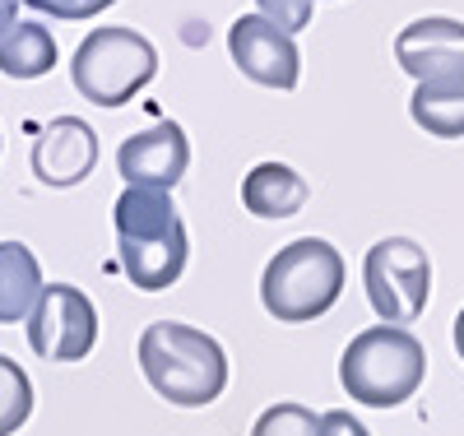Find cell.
<instances>
[{
	"label": "cell",
	"mask_w": 464,
	"mask_h": 436,
	"mask_svg": "<svg viewBox=\"0 0 464 436\" xmlns=\"http://www.w3.org/2000/svg\"><path fill=\"white\" fill-rule=\"evenodd\" d=\"M413 126H422L437 140H464V79H432L418 84L409 98Z\"/></svg>",
	"instance_id": "obj_15"
},
{
	"label": "cell",
	"mask_w": 464,
	"mask_h": 436,
	"mask_svg": "<svg viewBox=\"0 0 464 436\" xmlns=\"http://www.w3.org/2000/svg\"><path fill=\"white\" fill-rule=\"evenodd\" d=\"M455 353L464 358V306H459V315H455Z\"/></svg>",
	"instance_id": "obj_22"
},
{
	"label": "cell",
	"mask_w": 464,
	"mask_h": 436,
	"mask_svg": "<svg viewBox=\"0 0 464 436\" xmlns=\"http://www.w3.org/2000/svg\"><path fill=\"white\" fill-rule=\"evenodd\" d=\"M428 376V348L404 325H372L348 339L339 385L367 409H400Z\"/></svg>",
	"instance_id": "obj_2"
},
{
	"label": "cell",
	"mask_w": 464,
	"mask_h": 436,
	"mask_svg": "<svg viewBox=\"0 0 464 436\" xmlns=\"http://www.w3.org/2000/svg\"><path fill=\"white\" fill-rule=\"evenodd\" d=\"M43 293V265L24 242H0V325L28 321V311Z\"/></svg>",
	"instance_id": "obj_13"
},
{
	"label": "cell",
	"mask_w": 464,
	"mask_h": 436,
	"mask_svg": "<svg viewBox=\"0 0 464 436\" xmlns=\"http://www.w3.org/2000/svg\"><path fill=\"white\" fill-rule=\"evenodd\" d=\"M121 251V269L140 293H163L181 279L190 242H186V223L168 228V232H149V237H116Z\"/></svg>",
	"instance_id": "obj_11"
},
{
	"label": "cell",
	"mask_w": 464,
	"mask_h": 436,
	"mask_svg": "<svg viewBox=\"0 0 464 436\" xmlns=\"http://www.w3.org/2000/svg\"><path fill=\"white\" fill-rule=\"evenodd\" d=\"M321 436H372V431L348 409H330V413H321Z\"/></svg>",
	"instance_id": "obj_20"
},
{
	"label": "cell",
	"mask_w": 464,
	"mask_h": 436,
	"mask_svg": "<svg viewBox=\"0 0 464 436\" xmlns=\"http://www.w3.org/2000/svg\"><path fill=\"white\" fill-rule=\"evenodd\" d=\"M153 74H159V52L144 33L126 24L93 28L70 61L74 89L98 107H126Z\"/></svg>",
	"instance_id": "obj_4"
},
{
	"label": "cell",
	"mask_w": 464,
	"mask_h": 436,
	"mask_svg": "<svg viewBox=\"0 0 464 436\" xmlns=\"http://www.w3.org/2000/svg\"><path fill=\"white\" fill-rule=\"evenodd\" d=\"M251 436H321V418L297 400H279L256 418Z\"/></svg>",
	"instance_id": "obj_17"
},
{
	"label": "cell",
	"mask_w": 464,
	"mask_h": 436,
	"mask_svg": "<svg viewBox=\"0 0 464 436\" xmlns=\"http://www.w3.org/2000/svg\"><path fill=\"white\" fill-rule=\"evenodd\" d=\"M140 367L153 394H163L177 409H205L227 390L223 344L181 321H153L140 334Z\"/></svg>",
	"instance_id": "obj_1"
},
{
	"label": "cell",
	"mask_w": 464,
	"mask_h": 436,
	"mask_svg": "<svg viewBox=\"0 0 464 436\" xmlns=\"http://www.w3.org/2000/svg\"><path fill=\"white\" fill-rule=\"evenodd\" d=\"M227 56L260 89H284V93L297 89L302 56H297L293 33H284L279 24H269L260 15L232 19V28H227Z\"/></svg>",
	"instance_id": "obj_7"
},
{
	"label": "cell",
	"mask_w": 464,
	"mask_h": 436,
	"mask_svg": "<svg viewBox=\"0 0 464 436\" xmlns=\"http://www.w3.org/2000/svg\"><path fill=\"white\" fill-rule=\"evenodd\" d=\"M186 168H190V144L177 121H159L116 149V172L126 177V186L172 190L186 177Z\"/></svg>",
	"instance_id": "obj_8"
},
{
	"label": "cell",
	"mask_w": 464,
	"mask_h": 436,
	"mask_svg": "<svg viewBox=\"0 0 464 436\" xmlns=\"http://www.w3.org/2000/svg\"><path fill=\"white\" fill-rule=\"evenodd\" d=\"M256 10H260V19L279 24L284 33H297V28L312 24L316 0H256Z\"/></svg>",
	"instance_id": "obj_18"
},
{
	"label": "cell",
	"mask_w": 464,
	"mask_h": 436,
	"mask_svg": "<svg viewBox=\"0 0 464 436\" xmlns=\"http://www.w3.org/2000/svg\"><path fill=\"white\" fill-rule=\"evenodd\" d=\"M306 181L288 163H256L242 177V205L256 218H293L306 205Z\"/></svg>",
	"instance_id": "obj_12"
},
{
	"label": "cell",
	"mask_w": 464,
	"mask_h": 436,
	"mask_svg": "<svg viewBox=\"0 0 464 436\" xmlns=\"http://www.w3.org/2000/svg\"><path fill=\"white\" fill-rule=\"evenodd\" d=\"M343 274V256L325 237H297L269 256L260 274V302L279 325H306L339 302Z\"/></svg>",
	"instance_id": "obj_3"
},
{
	"label": "cell",
	"mask_w": 464,
	"mask_h": 436,
	"mask_svg": "<svg viewBox=\"0 0 464 436\" xmlns=\"http://www.w3.org/2000/svg\"><path fill=\"white\" fill-rule=\"evenodd\" d=\"M395 61L418 79H464V24L446 19V15H428L413 19L400 37H395Z\"/></svg>",
	"instance_id": "obj_9"
},
{
	"label": "cell",
	"mask_w": 464,
	"mask_h": 436,
	"mask_svg": "<svg viewBox=\"0 0 464 436\" xmlns=\"http://www.w3.org/2000/svg\"><path fill=\"white\" fill-rule=\"evenodd\" d=\"M19 24V0H0V37Z\"/></svg>",
	"instance_id": "obj_21"
},
{
	"label": "cell",
	"mask_w": 464,
	"mask_h": 436,
	"mask_svg": "<svg viewBox=\"0 0 464 436\" xmlns=\"http://www.w3.org/2000/svg\"><path fill=\"white\" fill-rule=\"evenodd\" d=\"M362 284L381 325H413L432 297V260L409 237H381L362 260Z\"/></svg>",
	"instance_id": "obj_5"
},
{
	"label": "cell",
	"mask_w": 464,
	"mask_h": 436,
	"mask_svg": "<svg viewBox=\"0 0 464 436\" xmlns=\"http://www.w3.org/2000/svg\"><path fill=\"white\" fill-rule=\"evenodd\" d=\"M24 5H33V10H43V15H56V19H93V15H102V10H111L116 0H24Z\"/></svg>",
	"instance_id": "obj_19"
},
{
	"label": "cell",
	"mask_w": 464,
	"mask_h": 436,
	"mask_svg": "<svg viewBox=\"0 0 464 436\" xmlns=\"http://www.w3.org/2000/svg\"><path fill=\"white\" fill-rule=\"evenodd\" d=\"M56 37L47 24L37 19H19L5 37H0V74L10 79H43L56 70Z\"/></svg>",
	"instance_id": "obj_14"
},
{
	"label": "cell",
	"mask_w": 464,
	"mask_h": 436,
	"mask_svg": "<svg viewBox=\"0 0 464 436\" xmlns=\"http://www.w3.org/2000/svg\"><path fill=\"white\" fill-rule=\"evenodd\" d=\"M28 344L47 363H80L98 344L93 297L74 284H43L28 311Z\"/></svg>",
	"instance_id": "obj_6"
},
{
	"label": "cell",
	"mask_w": 464,
	"mask_h": 436,
	"mask_svg": "<svg viewBox=\"0 0 464 436\" xmlns=\"http://www.w3.org/2000/svg\"><path fill=\"white\" fill-rule=\"evenodd\" d=\"M33 418V381L28 372L0 353V436H14Z\"/></svg>",
	"instance_id": "obj_16"
},
{
	"label": "cell",
	"mask_w": 464,
	"mask_h": 436,
	"mask_svg": "<svg viewBox=\"0 0 464 436\" xmlns=\"http://www.w3.org/2000/svg\"><path fill=\"white\" fill-rule=\"evenodd\" d=\"M98 163V135L80 116H56L33 140V177L43 186H80Z\"/></svg>",
	"instance_id": "obj_10"
}]
</instances>
